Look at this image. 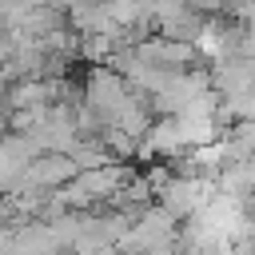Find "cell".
Wrapping results in <instances>:
<instances>
[{
	"mask_svg": "<svg viewBox=\"0 0 255 255\" xmlns=\"http://www.w3.org/2000/svg\"><path fill=\"white\" fill-rule=\"evenodd\" d=\"M40 155V143L28 135V131H4L0 135V195H8L20 179H24V171H28V163Z\"/></svg>",
	"mask_w": 255,
	"mask_h": 255,
	"instance_id": "obj_1",
	"label": "cell"
}]
</instances>
